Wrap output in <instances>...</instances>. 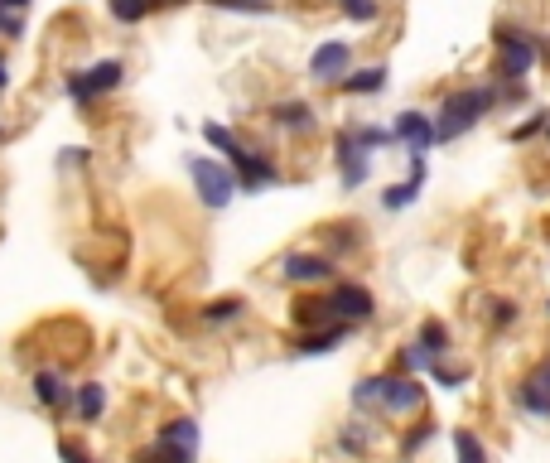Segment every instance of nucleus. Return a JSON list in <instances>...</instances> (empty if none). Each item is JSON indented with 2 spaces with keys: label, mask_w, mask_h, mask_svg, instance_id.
Masks as SVG:
<instances>
[{
  "label": "nucleus",
  "mask_w": 550,
  "mask_h": 463,
  "mask_svg": "<svg viewBox=\"0 0 550 463\" xmlns=\"http://www.w3.org/2000/svg\"><path fill=\"white\" fill-rule=\"evenodd\" d=\"M333 164H338L343 189H358V184H367V174H372V155L358 145L353 126H348V131H338V140H333Z\"/></svg>",
  "instance_id": "nucleus-6"
},
{
  "label": "nucleus",
  "mask_w": 550,
  "mask_h": 463,
  "mask_svg": "<svg viewBox=\"0 0 550 463\" xmlns=\"http://www.w3.org/2000/svg\"><path fill=\"white\" fill-rule=\"evenodd\" d=\"M377 396H382V377H362V382L353 386V406H358V410L377 406Z\"/></svg>",
  "instance_id": "nucleus-28"
},
{
  "label": "nucleus",
  "mask_w": 550,
  "mask_h": 463,
  "mask_svg": "<svg viewBox=\"0 0 550 463\" xmlns=\"http://www.w3.org/2000/svg\"><path fill=\"white\" fill-rule=\"evenodd\" d=\"M348 68H353V44L348 39H324L314 54H309V78L314 82H338L348 78Z\"/></svg>",
  "instance_id": "nucleus-7"
},
{
  "label": "nucleus",
  "mask_w": 550,
  "mask_h": 463,
  "mask_svg": "<svg viewBox=\"0 0 550 463\" xmlns=\"http://www.w3.org/2000/svg\"><path fill=\"white\" fill-rule=\"evenodd\" d=\"M121 78H126V63H121V58H102V63H92L87 73H73V78H68V97H73V102L107 97V92L121 87Z\"/></svg>",
  "instance_id": "nucleus-4"
},
{
  "label": "nucleus",
  "mask_w": 550,
  "mask_h": 463,
  "mask_svg": "<svg viewBox=\"0 0 550 463\" xmlns=\"http://www.w3.org/2000/svg\"><path fill=\"white\" fill-rule=\"evenodd\" d=\"M338 444H343V449H348V454H362V449H367V444H372V435H362V425H348V430H343V435H338Z\"/></svg>",
  "instance_id": "nucleus-32"
},
{
  "label": "nucleus",
  "mask_w": 550,
  "mask_h": 463,
  "mask_svg": "<svg viewBox=\"0 0 550 463\" xmlns=\"http://www.w3.org/2000/svg\"><path fill=\"white\" fill-rule=\"evenodd\" d=\"M0 140H5V131H0Z\"/></svg>",
  "instance_id": "nucleus-38"
},
{
  "label": "nucleus",
  "mask_w": 550,
  "mask_h": 463,
  "mask_svg": "<svg viewBox=\"0 0 550 463\" xmlns=\"http://www.w3.org/2000/svg\"><path fill=\"white\" fill-rule=\"evenodd\" d=\"M517 406L526 410V415H550V391L536 377H526L522 386H517Z\"/></svg>",
  "instance_id": "nucleus-22"
},
{
  "label": "nucleus",
  "mask_w": 550,
  "mask_h": 463,
  "mask_svg": "<svg viewBox=\"0 0 550 463\" xmlns=\"http://www.w3.org/2000/svg\"><path fill=\"white\" fill-rule=\"evenodd\" d=\"M512 319H517V309H512V304H507V300H502V304H493V324H497V328H507V324H512Z\"/></svg>",
  "instance_id": "nucleus-35"
},
{
  "label": "nucleus",
  "mask_w": 550,
  "mask_h": 463,
  "mask_svg": "<svg viewBox=\"0 0 550 463\" xmlns=\"http://www.w3.org/2000/svg\"><path fill=\"white\" fill-rule=\"evenodd\" d=\"M218 10H237V15H271V0H208Z\"/></svg>",
  "instance_id": "nucleus-29"
},
{
  "label": "nucleus",
  "mask_w": 550,
  "mask_h": 463,
  "mask_svg": "<svg viewBox=\"0 0 550 463\" xmlns=\"http://www.w3.org/2000/svg\"><path fill=\"white\" fill-rule=\"evenodd\" d=\"M338 10H343L353 25H372V20L382 15V5H377V0H338Z\"/></svg>",
  "instance_id": "nucleus-27"
},
{
  "label": "nucleus",
  "mask_w": 550,
  "mask_h": 463,
  "mask_svg": "<svg viewBox=\"0 0 550 463\" xmlns=\"http://www.w3.org/2000/svg\"><path fill=\"white\" fill-rule=\"evenodd\" d=\"M242 314H247V304L232 300V295H222V300L203 304V319H208V324H232V319H242Z\"/></svg>",
  "instance_id": "nucleus-26"
},
{
  "label": "nucleus",
  "mask_w": 550,
  "mask_h": 463,
  "mask_svg": "<svg viewBox=\"0 0 550 463\" xmlns=\"http://www.w3.org/2000/svg\"><path fill=\"white\" fill-rule=\"evenodd\" d=\"M280 280H290V285H324V280H333V261L329 256H314V251H290L280 261Z\"/></svg>",
  "instance_id": "nucleus-9"
},
{
  "label": "nucleus",
  "mask_w": 550,
  "mask_h": 463,
  "mask_svg": "<svg viewBox=\"0 0 550 463\" xmlns=\"http://www.w3.org/2000/svg\"><path fill=\"white\" fill-rule=\"evenodd\" d=\"M5 82H10V68H5V58H0V92H5Z\"/></svg>",
  "instance_id": "nucleus-37"
},
{
  "label": "nucleus",
  "mask_w": 550,
  "mask_h": 463,
  "mask_svg": "<svg viewBox=\"0 0 550 463\" xmlns=\"http://www.w3.org/2000/svg\"><path fill=\"white\" fill-rule=\"evenodd\" d=\"M160 444H174V449H193V454H198V420H189V415L169 420L165 430H160Z\"/></svg>",
  "instance_id": "nucleus-20"
},
{
  "label": "nucleus",
  "mask_w": 550,
  "mask_h": 463,
  "mask_svg": "<svg viewBox=\"0 0 550 463\" xmlns=\"http://www.w3.org/2000/svg\"><path fill=\"white\" fill-rule=\"evenodd\" d=\"M454 459L459 463H488V449H483V439L473 435V430H454Z\"/></svg>",
  "instance_id": "nucleus-24"
},
{
  "label": "nucleus",
  "mask_w": 550,
  "mask_h": 463,
  "mask_svg": "<svg viewBox=\"0 0 550 463\" xmlns=\"http://www.w3.org/2000/svg\"><path fill=\"white\" fill-rule=\"evenodd\" d=\"M430 439H435V425H420L411 439H401V454H415V449H425Z\"/></svg>",
  "instance_id": "nucleus-34"
},
{
  "label": "nucleus",
  "mask_w": 550,
  "mask_h": 463,
  "mask_svg": "<svg viewBox=\"0 0 550 463\" xmlns=\"http://www.w3.org/2000/svg\"><path fill=\"white\" fill-rule=\"evenodd\" d=\"M227 169L237 174V193H242V189H247V193H261V189H271L275 179H280V169H275L266 155H247V150H242V160L227 164Z\"/></svg>",
  "instance_id": "nucleus-11"
},
{
  "label": "nucleus",
  "mask_w": 550,
  "mask_h": 463,
  "mask_svg": "<svg viewBox=\"0 0 550 463\" xmlns=\"http://www.w3.org/2000/svg\"><path fill=\"white\" fill-rule=\"evenodd\" d=\"M290 319H295V328H304V333L333 324V314H329V304H324V300H300L295 309H290Z\"/></svg>",
  "instance_id": "nucleus-19"
},
{
  "label": "nucleus",
  "mask_w": 550,
  "mask_h": 463,
  "mask_svg": "<svg viewBox=\"0 0 550 463\" xmlns=\"http://www.w3.org/2000/svg\"><path fill=\"white\" fill-rule=\"evenodd\" d=\"M58 459L63 463H92V454H87L83 444H73V439H58Z\"/></svg>",
  "instance_id": "nucleus-33"
},
{
  "label": "nucleus",
  "mask_w": 550,
  "mask_h": 463,
  "mask_svg": "<svg viewBox=\"0 0 550 463\" xmlns=\"http://www.w3.org/2000/svg\"><path fill=\"white\" fill-rule=\"evenodd\" d=\"M430 372H435V382H440V386H449V391L468 382V367H444V362H435Z\"/></svg>",
  "instance_id": "nucleus-31"
},
{
  "label": "nucleus",
  "mask_w": 550,
  "mask_h": 463,
  "mask_svg": "<svg viewBox=\"0 0 550 463\" xmlns=\"http://www.w3.org/2000/svg\"><path fill=\"white\" fill-rule=\"evenodd\" d=\"M415 174L406 179V184H391V189L382 193V208L386 213H401V208H411L415 198H420V189H425V160H411Z\"/></svg>",
  "instance_id": "nucleus-14"
},
{
  "label": "nucleus",
  "mask_w": 550,
  "mask_h": 463,
  "mask_svg": "<svg viewBox=\"0 0 550 463\" xmlns=\"http://www.w3.org/2000/svg\"><path fill=\"white\" fill-rule=\"evenodd\" d=\"M155 5H160V0H107V10H111L116 25H140Z\"/></svg>",
  "instance_id": "nucleus-23"
},
{
  "label": "nucleus",
  "mask_w": 550,
  "mask_h": 463,
  "mask_svg": "<svg viewBox=\"0 0 550 463\" xmlns=\"http://www.w3.org/2000/svg\"><path fill=\"white\" fill-rule=\"evenodd\" d=\"M348 333H353V324L314 328V333H300V343H295L290 353H295V357H324V353H333L338 343H348Z\"/></svg>",
  "instance_id": "nucleus-12"
},
{
  "label": "nucleus",
  "mask_w": 550,
  "mask_h": 463,
  "mask_svg": "<svg viewBox=\"0 0 550 463\" xmlns=\"http://www.w3.org/2000/svg\"><path fill=\"white\" fill-rule=\"evenodd\" d=\"M338 87H343L348 97H372V92H382L386 87V68L382 63H372V68H362V73H348Z\"/></svg>",
  "instance_id": "nucleus-18"
},
{
  "label": "nucleus",
  "mask_w": 550,
  "mask_h": 463,
  "mask_svg": "<svg viewBox=\"0 0 550 463\" xmlns=\"http://www.w3.org/2000/svg\"><path fill=\"white\" fill-rule=\"evenodd\" d=\"M34 401L49 410H63L73 401V391H68V382H63L58 372H34Z\"/></svg>",
  "instance_id": "nucleus-15"
},
{
  "label": "nucleus",
  "mask_w": 550,
  "mask_h": 463,
  "mask_svg": "<svg viewBox=\"0 0 550 463\" xmlns=\"http://www.w3.org/2000/svg\"><path fill=\"white\" fill-rule=\"evenodd\" d=\"M546 136H550V126H546Z\"/></svg>",
  "instance_id": "nucleus-39"
},
{
  "label": "nucleus",
  "mask_w": 550,
  "mask_h": 463,
  "mask_svg": "<svg viewBox=\"0 0 550 463\" xmlns=\"http://www.w3.org/2000/svg\"><path fill=\"white\" fill-rule=\"evenodd\" d=\"M193 459H198L193 449H174V444H160V439L136 454V463H193Z\"/></svg>",
  "instance_id": "nucleus-25"
},
{
  "label": "nucleus",
  "mask_w": 550,
  "mask_h": 463,
  "mask_svg": "<svg viewBox=\"0 0 550 463\" xmlns=\"http://www.w3.org/2000/svg\"><path fill=\"white\" fill-rule=\"evenodd\" d=\"M550 126V111H536L531 121H522V126H512V140H531V136H541Z\"/></svg>",
  "instance_id": "nucleus-30"
},
{
  "label": "nucleus",
  "mask_w": 550,
  "mask_h": 463,
  "mask_svg": "<svg viewBox=\"0 0 550 463\" xmlns=\"http://www.w3.org/2000/svg\"><path fill=\"white\" fill-rule=\"evenodd\" d=\"M29 0H0V10H25Z\"/></svg>",
  "instance_id": "nucleus-36"
},
{
  "label": "nucleus",
  "mask_w": 550,
  "mask_h": 463,
  "mask_svg": "<svg viewBox=\"0 0 550 463\" xmlns=\"http://www.w3.org/2000/svg\"><path fill=\"white\" fill-rule=\"evenodd\" d=\"M203 140L218 150V155H227V164H237L242 160V140L232 136L227 126H218V121H203Z\"/></svg>",
  "instance_id": "nucleus-21"
},
{
  "label": "nucleus",
  "mask_w": 550,
  "mask_h": 463,
  "mask_svg": "<svg viewBox=\"0 0 550 463\" xmlns=\"http://www.w3.org/2000/svg\"><path fill=\"white\" fill-rule=\"evenodd\" d=\"M73 406H78V420L83 425H97L102 420V410H107V386L102 382H83L73 391Z\"/></svg>",
  "instance_id": "nucleus-16"
},
{
  "label": "nucleus",
  "mask_w": 550,
  "mask_h": 463,
  "mask_svg": "<svg viewBox=\"0 0 550 463\" xmlns=\"http://www.w3.org/2000/svg\"><path fill=\"white\" fill-rule=\"evenodd\" d=\"M531 68H536V39H531V34H507V29H497V78L522 82Z\"/></svg>",
  "instance_id": "nucleus-3"
},
{
  "label": "nucleus",
  "mask_w": 550,
  "mask_h": 463,
  "mask_svg": "<svg viewBox=\"0 0 550 463\" xmlns=\"http://www.w3.org/2000/svg\"><path fill=\"white\" fill-rule=\"evenodd\" d=\"M189 179L208 208H227V203L237 198V174H232L227 164L208 160V155H189Z\"/></svg>",
  "instance_id": "nucleus-2"
},
{
  "label": "nucleus",
  "mask_w": 550,
  "mask_h": 463,
  "mask_svg": "<svg viewBox=\"0 0 550 463\" xmlns=\"http://www.w3.org/2000/svg\"><path fill=\"white\" fill-rule=\"evenodd\" d=\"M271 121L280 126V131H295V136H304V131H314V126H319L314 107H309V102H300V97H290V102H275V107H271Z\"/></svg>",
  "instance_id": "nucleus-13"
},
{
  "label": "nucleus",
  "mask_w": 550,
  "mask_h": 463,
  "mask_svg": "<svg viewBox=\"0 0 550 463\" xmlns=\"http://www.w3.org/2000/svg\"><path fill=\"white\" fill-rule=\"evenodd\" d=\"M391 140H406L411 160H425V155H430V145H435V126H430V116H425V111H401V116H396V126H391Z\"/></svg>",
  "instance_id": "nucleus-10"
},
{
  "label": "nucleus",
  "mask_w": 550,
  "mask_h": 463,
  "mask_svg": "<svg viewBox=\"0 0 550 463\" xmlns=\"http://www.w3.org/2000/svg\"><path fill=\"white\" fill-rule=\"evenodd\" d=\"M377 406L386 415H411V410L425 406V386L415 382V377H382V396H377Z\"/></svg>",
  "instance_id": "nucleus-8"
},
{
  "label": "nucleus",
  "mask_w": 550,
  "mask_h": 463,
  "mask_svg": "<svg viewBox=\"0 0 550 463\" xmlns=\"http://www.w3.org/2000/svg\"><path fill=\"white\" fill-rule=\"evenodd\" d=\"M324 304H329V314L338 319V324H367V319L377 314L372 290H367V285H353V280H338Z\"/></svg>",
  "instance_id": "nucleus-5"
},
{
  "label": "nucleus",
  "mask_w": 550,
  "mask_h": 463,
  "mask_svg": "<svg viewBox=\"0 0 550 463\" xmlns=\"http://www.w3.org/2000/svg\"><path fill=\"white\" fill-rule=\"evenodd\" d=\"M411 343H415V348H420L425 357H430V367H435V362H440V357L449 353V328H444L440 319H425V324H420V333H415Z\"/></svg>",
  "instance_id": "nucleus-17"
},
{
  "label": "nucleus",
  "mask_w": 550,
  "mask_h": 463,
  "mask_svg": "<svg viewBox=\"0 0 550 463\" xmlns=\"http://www.w3.org/2000/svg\"><path fill=\"white\" fill-rule=\"evenodd\" d=\"M493 107H497L493 87H459V92H449V97L440 102V111L430 116V126H435V145H440V140L468 136V131H473Z\"/></svg>",
  "instance_id": "nucleus-1"
}]
</instances>
